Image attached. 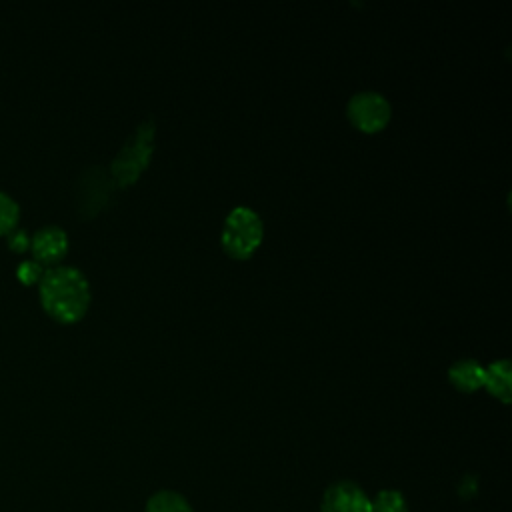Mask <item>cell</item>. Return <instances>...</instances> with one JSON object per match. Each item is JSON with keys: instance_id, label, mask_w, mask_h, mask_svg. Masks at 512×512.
Instances as JSON below:
<instances>
[{"instance_id": "11", "label": "cell", "mask_w": 512, "mask_h": 512, "mask_svg": "<svg viewBox=\"0 0 512 512\" xmlns=\"http://www.w3.org/2000/svg\"><path fill=\"white\" fill-rule=\"evenodd\" d=\"M20 220V204L8 194L0 190V236L8 234L18 226Z\"/></svg>"}, {"instance_id": "12", "label": "cell", "mask_w": 512, "mask_h": 512, "mask_svg": "<svg viewBox=\"0 0 512 512\" xmlns=\"http://www.w3.org/2000/svg\"><path fill=\"white\" fill-rule=\"evenodd\" d=\"M42 274H44V268L34 258H26V260L18 262V266H16V276L22 284H36V282H40Z\"/></svg>"}, {"instance_id": "9", "label": "cell", "mask_w": 512, "mask_h": 512, "mask_svg": "<svg viewBox=\"0 0 512 512\" xmlns=\"http://www.w3.org/2000/svg\"><path fill=\"white\" fill-rule=\"evenodd\" d=\"M146 512H194L188 498L176 490H158L146 502Z\"/></svg>"}, {"instance_id": "8", "label": "cell", "mask_w": 512, "mask_h": 512, "mask_svg": "<svg viewBox=\"0 0 512 512\" xmlns=\"http://www.w3.org/2000/svg\"><path fill=\"white\" fill-rule=\"evenodd\" d=\"M490 394H494L502 402H510L512 398V380H510V360L500 358L490 362L484 368V384Z\"/></svg>"}, {"instance_id": "4", "label": "cell", "mask_w": 512, "mask_h": 512, "mask_svg": "<svg viewBox=\"0 0 512 512\" xmlns=\"http://www.w3.org/2000/svg\"><path fill=\"white\" fill-rule=\"evenodd\" d=\"M348 118L362 132H378L390 120V102L384 94L376 90H360L356 92L346 106Z\"/></svg>"}, {"instance_id": "7", "label": "cell", "mask_w": 512, "mask_h": 512, "mask_svg": "<svg viewBox=\"0 0 512 512\" xmlns=\"http://www.w3.org/2000/svg\"><path fill=\"white\" fill-rule=\"evenodd\" d=\"M450 382L462 392H474L484 384V366L474 358H460L448 368Z\"/></svg>"}, {"instance_id": "6", "label": "cell", "mask_w": 512, "mask_h": 512, "mask_svg": "<svg viewBox=\"0 0 512 512\" xmlns=\"http://www.w3.org/2000/svg\"><path fill=\"white\" fill-rule=\"evenodd\" d=\"M30 250L40 264H54L68 252V234L56 224L42 226L30 236Z\"/></svg>"}, {"instance_id": "1", "label": "cell", "mask_w": 512, "mask_h": 512, "mask_svg": "<svg viewBox=\"0 0 512 512\" xmlns=\"http://www.w3.org/2000/svg\"><path fill=\"white\" fill-rule=\"evenodd\" d=\"M40 302L44 310L58 322L80 320L90 306V282L86 274L68 264H58L44 270L40 278Z\"/></svg>"}, {"instance_id": "13", "label": "cell", "mask_w": 512, "mask_h": 512, "mask_svg": "<svg viewBox=\"0 0 512 512\" xmlns=\"http://www.w3.org/2000/svg\"><path fill=\"white\" fill-rule=\"evenodd\" d=\"M6 242H8V248L12 250V252H18V254H22V252H26L28 248H30V234L24 230V228H14V230H10L8 234H6Z\"/></svg>"}, {"instance_id": "10", "label": "cell", "mask_w": 512, "mask_h": 512, "mask_svg": "<svg viewBox=\"0 0 512 512\" xmlns=\"http://www.w3.org/2000/svg\"><path fill=\"white\" fill-rule=\"evenodd\" d=\"M370 512H408L406 496L400 490L384 488L370 498Z\"/></svg>"}, {"instance_id": "3", "label": "cell", "mask_w": 512, "mask_h": 512, "mask_svg": "<svg viewBox=\"0 0 512 512\" xmlns=\"http://www.w3.org/2000/svg\"><path fill=\"white\" fill-rule=\"evenodd\" d=\"M154 134L156 126L154 120H142L126 144L120 148L116 158L112 160V176L120 186L132 184L140 172L148 166L150 156L154 152Z\"/></svg>"}, {"instance_id": "2", "label": "cell", "mask_w": 512, "mask_h": 512, "mask_svg": "<svg viewBox=\"0 0 512 512\" xmlns=\"http://www.w3.org/2000/svg\"><path fill=\"white\" fill-rule=\"evenodd\" d=\"M264 222L250 206H234L222 224V246L234 258H248L262 242Z\"/></svg>"}, {"instance_id": "5", "label": "cell", "mask_w": 512, "mask_h": 512, "mask_svg": "<svg viewBox=\"0 0 512 512\" xmlns=\"http://www.w3.org/2000/svg\"><path fill=\"white\" fill-rule=\"evenodd\" d=\"M320 512H370V496L360 484L338 480L326 488Z\"/></svg>"}]
</instances>
